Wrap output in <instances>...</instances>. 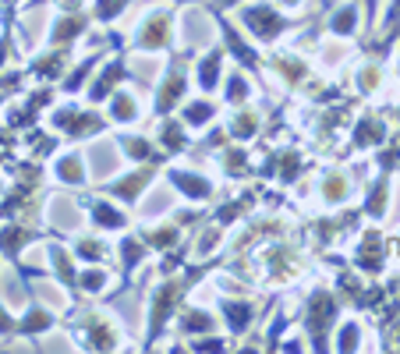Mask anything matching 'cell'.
<instances>
[{
	"instance_id": "8",
	"label": "cell",
	"mask_w": 400,
	"mask_h": 354,
	"mask_svg": "<svg viewBox=\"0 0 400 354\" xmlns=\"http://www.w3.org/2000/svg\"><path fill=\"white\" fill-rule=\"evenodd\" d=\"M354 25H358V11H354V8H343V11H336V15H333V33L351 36V33H354Z\"/></svg>"
},
{
	"instance_id": "10",
	"label": "cell",
	"mask_w": 400,
	"mask_h": 354,
	"mask_svg": "<svg viewBox=\"0 0 400 354\" xmlns=\"http://www.w3.org/2000/svg\"><path fill=\"white\" fill-rule=\"evenodd\" d=\"M96 223H100V227H121L124 216H121L117 209H110V206H96Z\"/></svg>"
},
{
	"instance_id": "16",
	"label": "cell",
	"mask_w": 400,
	"mask_h": 354,
	"mask_svg": "<svg viewBox=\"0 0 400 354\" xmlns=\"http://www.w3.org/2000/svg\"><path fill=\"white\" fill-rule=\"evenodd\" d=\"M78 255H82V259H103V244H100V241H82Z\"/></svg>"
},
{
	"instance_id": "17",
	"label": "cell",
	"mask_w": 400,
	"mask_h": 354,
	"mask_svg": "<svg viewBox=\"0 0 400 354\" xmlns=\"http://www.w3.org/2000/svg\"><path fill=\"white\" fill-rule=\"evenodd\" d=\"M336 343H340V347H354V343H358V326L347 322V326L340 329V340H336Z\"/></svg>"
},
{
	"instance_id": "13",
	"label": "cell",
	"mask_w": 400,
	"mask_h": 354,
	"mask_svg": "<svg viewBox=\"0 0 400 354\" xmlns=\"http://www.w3.org/2000/svg\"><path fill=\"white\" fill-rule=\"evenodd\" d=\"M107 283V273H100V269H89V273H82V287L86 290H100Z\"/></svg>"
},
{
	"instance_id": "14",
	"label": "cell",
	"mask_w": 400,
	"mask_h": 354,
	"mask_svg": "<svg viewBox=\"0 0 400 354\" xmlns=\"http://www.w3.org/2000/svg\"><path fill=\"white\" fill-rule=\"evenodd\" d=\"M96 4H100V18H103V22H110V18H114V11H121V8L128 4V0H96Z\"/></svg>"
},
{
	"instance_id": "4",
	"label": "cell",
	"mask_w": 400,
	"mask_h": 354,
	"mask_svg": "<svg viewBox=\"0 0 400 354\" xmlns=\"http://www.w3.org/2000/svg\"><path fill=\"white\" fill-rule=\"evenodd\" d=\"M170 181L188 195V199H206L213 188H209V181H202V177H192V174H184V170H177V174H170Z\"/></svg>"
},
{
	"instance_id": "9",
	"label": "cell",
	"mask_w": 400,
	"mask_h": 354,
	"mask_svg": "<svg viewBox=\"0 0 400 354\" xmlns=\"http://www.w3.org/2000/svg\"><path fill=\"white\" fill-rule=\"evenodd\" d=\"M114 82H121V64H110L107 68V75H103V82L93 89V100H100V96H107V89L114 85Z\"/></svg>"
},
{
	"instance_id": "19",
	"label": "cell",
	"mask_w": 400,
	"mask_h": 354,
	"mask_svg": "<svg viewBox=\"0 0 400 354\" xmlns=\"http://www.w3.org/2000/svg\"><path fill=\"white\" fill-rule=\"evenodd\" d=\"M220 4H223V8H234V4H241V0H220Z\"/></svg>"
},
{
	"instance_id": "6",
	"label": "cell",
	"mask_w": 400,
	"mask_h": 354,
	"mask_svg": "<svg viewBox=\"0 0 400 354\" xmlns=\"http://www.w3.org/2000/svg\"><path fill=\"white\" fill-rule=\"evenodd\" d=\"M110 114H114V121H135V117H139V110H135V100H131L128 93H117V96H114V107H110Z\"/></svg>"
},
{
	"instance_id": "5",
	"label": "cell",
	"mask_w": 400,
	"mask_h": 354,
	"mask_svg": "<svg viewBox=\"0 0 400 354\" xmlns=\"http://www.w3.org/2000/svg\"><path fill=\"white\" fill-rule=\"evenodd\" d=\"M220 61H223V54L213 50V54L199 64V85H202V89H213V85L220 82Z\"/></svg>"
},
{
	"instance_id": "1",
	"label": "cell",
	"mask_w": 400,
	"mask_h": 354,
	"mask_svg": "<svg viewBox=\"0 0 400 354\" xmlns=\"http://www.w3.org/2000/svg\"><path fill=\"white\" fill-rule=\"evenodd\" d=\"M245 25H248L259 40H273V36H280V33H283V25H287V22H283V18H280L269 4H259V8H248V11H245Z\"/></svg>"
},
{
	"instance_id": "11",
	"label": "cell",
	"mask_w": 400,
	"mask_h": 354,
	"mask_svg": "<svg viewBox=\"0 0 400 354\" xmlns=\"http://www.w3.org/2000/svg\"><path fill=\"white\" fill-rule=\"evenodd\" d=\"M209 117H213V103H202V100L192 103V110H188V121L192 124H206Z\"/></svg>"
},
{
	"instance_id": "3",
	"label": "cell",
	"mask_w": 400,
	"mask_h": 354,
	"mask_svg": "<svg viewBox=\"0 0 400 354\" xmlns=\"http://www.w3.org/2000/svg\"><path fill=\"white\" fill-rule=\"evenodd\" d=\"M170 33V25H167V15H153L149 18V25H142V47H149V50H156L160 43H163V36Z\"/></svg>"
},
{
	"instance_id": "15",
	"label": "cell",
	"mask_w": 400,
	"mask_h": 354,
	"mask_svg": "<svg viewBox=\"0 0 400 354\" xmlns=\"http://www.w3.org/2000/svg\"><path fill=\"white\" fill-rule=\"evenodd\" d=\"M163 142L174 146V149H184V135H181V128H177V124H167V128H163Z\"/></svg>"
},
{
	"instance_id": "18",
	"label": "cell",
	"mask_w": 400,
	"mask_h": 354,
	"mask_svg": "<svg viewBox=\"0 0 400 354\" xmlns=\"http://www.w3.org/2000/svg\"><path fill=\"white\" fill-rule=\"evenodd\" d=\"M8 329H11V319H8L4 308H0V333H8Z\"/></svg>"
},
{
	"instance_id": "12",
	"label": "cell",
	"mask_w": 400,
	"mask_h": 354,
	"mask_svg": "<svg viewBox=\"0 0 400 354\" xmlns=\"http://www.w3.org/2000/svg\"><path fill=\"white\" fill-rule=\"evenodd\" d=\"M248 315H252L248 305H227V322H234V329H241L248 322Z\"/></svg>"
},
{
	"instance_id": "7",
	"label": "cell",
	"mask_w": 400,
	"mask_h": 354,
	"mask_svg": "<svg viewBox=\"0 0 400 354\" xmlns=\"http://www.w3.org/2000/svg\"><path fill=\"white\" fill-rule=\"evenodd\" d=\"M57 177H64V181H86V170L78 167V156H64L61 163H57Z\"/></svg>"
},
{
	"instance_id": "20",
	"label": "cell",
	"mask_w": 400,
	"mask_h": 354,
	"mask_svg": "<svg viewBox=\"0 0 400 354\" xmlns=\"http://www.w3.org/2000/svg\"><path fill=\"white\" fill-rule=\"evenodd\" d=\"M283 4H290V8H294V4H301V0H283Z\"/></svg>"
},
{
	"instance_id": "2",
	"label": "cell",
	"mask_w": 400,
	"mask_h": 354,
	"mask_svg": "<svg viewBox=\"0 0 400 354\" xmlns=\"http://www.w3.org/2000/svg\"><path fill=\"white\" fill-rule=\"evenodd\" d=\"M181 93H184V75H181V71L167 75V82H163V89H160V96H156V110H160V114H167V110H170V103H174V100H181Z\"/></svg>"
}]
</instances>
